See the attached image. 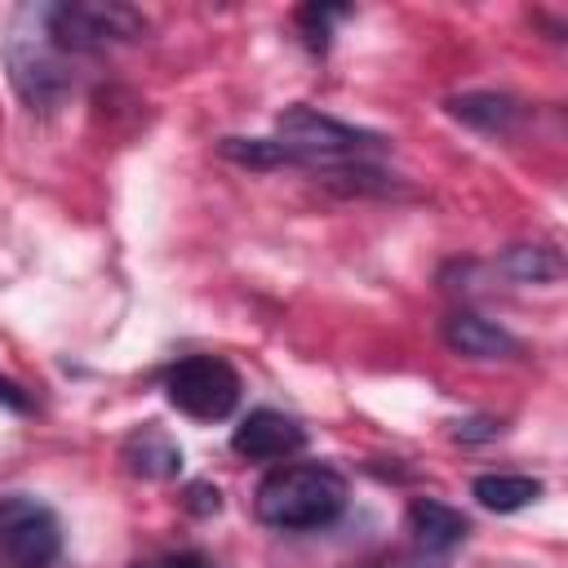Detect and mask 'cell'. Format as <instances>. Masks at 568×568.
Wrapping results in <instances>:
<instances>
[{
    "mask_svg": "<svg viewBox=\"0 0 568 568\" xmlns=\"http://www.w3.org/2000/svg\"><path fill=\"white\" fill-rule=\"evenodd\" d=\"M346 475L324 466V462H297V466H275L262 475L253 493V515L266 528L280 532H302V528H324L346 510Z\"/></svg>",
    "mask_w": 568,
    "mask_h": 568,
    "instance_id": "6da1fadb",
    "label": "cell"
},
{
    "mask_svg": "<svg viewBox=\"0 0 568 568\" xmlns=\"http://www.w3.org/2000/svg\"><path fill=\"white\" fill-rule=\"evenodd\" d=\"M40 27L49 44L67 58L102 53L111 44H133L146 36V13L120 0H58L40 4Z\"/></svg>",
    "mask_w": 568,
    "mask_h": 568,
    "instance_id": "7a4b0ae2",
    "label": "cell"
},
{
    "mask_svg": "<svg viewBox=\"0 0 568 568\" xmlns=\"http://www.w3.org/2000/svg\"><path fill=\"white\" fill-rule=\"evenodd\" d=\"M275 142L293 155L297 169H320V164L359 160L368 151H382L386 146V133L346 124V120H337L328 111H315V106L297 102V106H284L275 115Z\"/></svg>",
    "mask_w": 568,
    "mask_h": 568,
    "instance_id": "3957f363",
    "label": "cell"
},
{
    "mask_svg": "<svg viewBox=\"0 0 568 568\" xmlns=\"http://www.w3.org/2000/svg\"><path fill=\"white\" fill-rule=\"evenodd\" d=\"M31 27H13L9 44H4V62H9V80L18 89V98L31 106V111H58L71 89H75V71H71V58L58 53L40 27V9H27L22 13Z\"/></svg>",
    "mask_w": 568,
    "mask_h": 568,
    "instance_id": "277c9868",
    "label": "cell"
},
{
    "mask_svg": "<svg viewBox=\"0 0 568 568\" xmlns=\"http://www.w3.org/2000/svg\"><path fill=\"white\" fill-rule=\"evenodd\" d=\"M160 386H164V399L178 413L195 417V422H222L240 404V373L222 355H186V359H173L160 373Z\"/></svg>",
    "mask_w": 568,
    "mask_h": 568,
    "instance_id": "5b68a950",
    "label": "cell"
},
{
    "mask_svg": "<svg viewBox=\"0 0 568 568\" xmlns=\"http://www.w3.org/2000/svg\"><path fill=\"white\" fill-rule=\"evenodd\" d=\"M58 550H62V524L53 506H44L31 493H4L0 497V555L22 568H40Z\"/></svg>",
    "mask_w": 568,
    "mask_h": 568,
    "instance_id": "8992f818",
    "label": "cell"
},
{
    "mask_svg": "<svg viewBox=\"0 0 568 568\" xmlns=\"http://www.w3.org/2000/svg\"><path fill=\"white\" fill-rule=\"evenodd\" d=\"M231 448L248 462H280L306 448V426L280 408H253L235 430H231Z\"/></svg>",
    "mask_w": 568,
    "mask_h": 568,
    "instance_id": "52a82bcc",
    "label": "cell"
},
{
    "mask_svg": "<svg viewBox=\"0 0 568 568\" xmlns=\"http://www.w3.org/2000/svg\"><path fill=\"white\" fill-rule=\"evenodd\" d=\"M439 333H444V346L462 359H515L519 355V337H510L501 324L484 320L479 311H453Z\"/></svg>",
    "mask_w": 568,
    "mask_h": 568,
    "instance_id": "ba28073f",
    "label": "cell"
},
{
    "mask_svg": "<svg viewBox=\"0 0 568 568\" xmlns=\"http://www.w3.org/2000/svg\"><path fill=\"white\" fill-rule=\"evenodd\" d=\"M120 462H124L129 475L151 479V484H164V479H178V470H182V444L164 426L146 422V426H138V430L124 435Z\"/></svg>",
    "mask_w": 568,
    "mask_h": 568,
    "instance_id": "9c48e42d",
    "label": "cell"
},
{
    "mask_svg": "<svg viewBox=\"0 0 568 568\" xmlns=\"http://www.w3.org/2000/svg\"><path fill=\"white\" fill-rule=\"evenodd\" d=\"M404 519H408L413 546L426 550V555H448V550H457L470 537V519L457 506L435 501V497H413Z\"/></svg>",
    "mask_w": 568,
    "mask_h": 568,
    "instance_id": "30bf717a",
    "label": "cell"
},
{
    "mask_svg": "<svg viewBox=\"0 0 568 568\" xmlns=\"http://www.w3.org/2000/svg\"><path fill=\"white\" fill-rule=\"evenodd\" d=\"M444 111L453 120H462L466 129L475 133H488V138H506L519 129L524 120V106L510 98V93H488V89H475V93H453L444 102Z\"/></svg>",
    "mask_w": 568,
    "mask_h": 568,
    "instance_id": "8fae6325",
    "label": "cell"
},
{
    "mask_svg": "<svg viewBox=\"0 0 568 568\" xmlns=\"http://www.w3.org/2000/svg\"><path fill=\"white\" fill-rule=\"evenodd\" d=\"M541 493H546V484H541L537 475H510V470L475 475V484H470V497H475L484 510H497V515H515V510L532 506Z\"/></svg>",
    "mask_w": 568,
    "mask_h": 568,
    "instance_id": "7c38bea8",
    "label": "cell"
},
{
    "mask_svg": "<svg viewBox=\"0 0 568 568\" xmlns=\"http://www.w3.org/2000/svg\"><path fill=\"white\" fill-rule=\"evenodd\" d=\"M497 271L515 284H555L564 275V257L555 244H510L497 257Z\"/></svg>",
    "mask_w": 568,
    "mask_h": 568,
    "instance_id": "4fadbf2b",
    "label": "cell"
},
{
    "mask_svg": "<svg viewBox=\"0 0 568 568\" xmlns=\"http://www.w3.org/2000/svg\"><path fill=\"white\" fill-rule=\"evenodd\" d=\"M315 173L328 186L346 191V195H395V191H404L395 173H386V169H377L368 160H337V164H320Z\"/></svg>",
    "mask_w": 568,
    "mask_h": 568,
    "instance_id": "5bb4252c",
    "label": "cell"
},
{
    "mask_svg": "<svg viewBox=\"0 0 568 568\" xmlns=\"http://www.w3.org/2000/svg\"><path fill=\"white\" fill-rule=\"evenodd\" d=\"M342 18H351V4H324V0H311V4H302V9L293 13V22H297V31H302V44H306L311 53H328V44H333V22H342Z\"/></svg>",
    "mask_w": 568,
    "mask_h": 568,
    "instance_id": "9a60e30c",
    "label": "cell"
},
{
    "mask_svg": "<svg viewBox=\"0 0 568 568\" xmlns=\"http://www.w3.org/2000/svg\"><path fill=\"white\" fill-rule=\"evenodd\" d=\"M217 151H222V160L244 164V169H284V164H293V155L275 138H222Z\"/></svg>",
    "mask_w": 568,
    "mask_h": 568,
    "instance_id": "2e32d148",
    "label": "cell"
},
{
    "mask_svg": "<svg viewBox=\"0 0 568 568\" xmlns=\"http://www.w3.org/2000/svg\"><path fill=\"white\" fill-rule=\"evenodd\" d=\"M448 435H453L457 444H488V439H497V435H501V422H497V417H488V413H475V417H457Z\"/></svg>",
    "mask_w": 568,
    "mask_h": 568,
    "instance_id": "e0dca14e",
    "label": "cell"
},
{
    "mask_svg": "<svg viewBox=\"0 0 568 568\" xmlns=\"http://www.w3.org/2000/svg\"><path fill=\"white\" fill-rule=\"evenodd\" d=\"M182 506H186L191 515H217V510H222V493H217V484H209V479H195V484H186V497H182Z\"/></svg>",
    "mask_w": 568,
    "mask_h": 568,
    "instance_id": "ac0fdd59",
    "label": "cell"
},
{
    "mask_svg": "<svg viewBox=\"0 0 568 568\" xmlns=\"http://www.w3.org/2000/svg\"><path fill=\"white\" fill-rule=\"evenodd\" d=\"M133 568H213V559L200 555V550H178V555H160V559L133 564Z\"/></svg>",
    "mask_w": 568,
    "mask_h": 568,
    "instance_id": "d6986e66",
    "label": "cell"
},
{
    "mask_svg": "<svg viewBox=\"0 0 568 568\" xmlns=\"http://www.w3.org/2000/svg\"><path fill=\"white\" fill-rule=\"evenodd\" d=\"M0 408H9V413H31V395H27L13 377H4V373H0Z\"/></svg>",
    "mask_w": 568,
    "mask_h": 568,
    "instance_id": "ffe728a7",
    "label": "cell"
}]
</instances>
